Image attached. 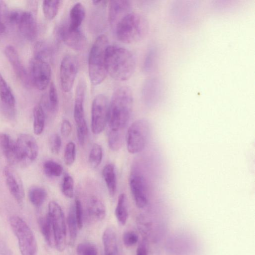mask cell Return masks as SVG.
<instances>
[{
    "label": "cell",
    "mask_w": 255,
    "mask_h": 255,
    "mask_svg": "<svg viewBox=\"0 0 255 255\" xmlns=\"http://www.w3.org/2000/svg\"><path fill=\"white\" fill-rule=\"evenodd\" d=\"M133 108L131 90L127 86L117 88L109 104L108 130L125 132Z\"/></svg>",
    "instance_id": "obj_1"
},
{
    "label": "cell",
    "mask_w": 255,
    "mask_h": 255,
    "mask_svg": "<svg viewBox=\"0 0 255 255\" xmlns=\"http://www.w3.org/2000/svg\"><path fill=\"white\" fill-rule=\"evenodd\" d=\"M136 58L129 50L124 47L109 45L106 55L107 72L116 80H128L134 73Z\"/></svg>",
    "instance_id": "obj_2"
},
{
    "label": "cell",
    "mask_w": 255,
    "mask_h": 255,
    "mask_svg": "<svg viewBox=\"0 0 255 255\" xmlns=\"http://www.w3.org/2000/svg\"><path fill=\"white\" fill-rule=\"evenodd\" d=\"M148 29V23L143 16L130 12L118 24L114 31L120 41L131 44L144 38Z\"/></svg>",
    "instance_id": "obj_3"
},
{
    "label": "cell",
    "mask_w": 255,
    "mask_h": 255,
    "mask_svg": "<svg viewBox=\"0 0 255 255\" xmlns=\"http://www.w3.org/2000/svg\"><path fill=\"white\" fill-rule=\"evenodd\" d=\"M109 46L108 39L100 35L94 42L89 56V75L92 84L98 85L105 80L107 74L106 55Z\"/></svg>",
    "instance_id": "obj_4"
},
{
    "label": "cell",
    "mask_w": 255,
    "mask_h": 255,
    "mask_svg": "<svg viewBox=\"0 0 255 255\" xmlns=\"http://www.w3.org/2000/svg\"><path fill=\"white\" fill-rule=\"evenodd\" d=\"M9 222L17 239L21 255H37L36 240L27 224L17 216H11Z\"/></svg>",
    "instance_id": "obj_5"
},
{
    "label": "cell",
    "mask_w": 255,
    "mask_h": 255,
    "mask_svg": "<svg viewBox=\"0 0 255 255\" xmlns=\"http://www.w3.org/2000/svg\"><path fill=\"white\" fill-rule=\"evenodd\" d=\"M149 131V124L146 120L140 119L132 123L126 136L128 152L135 154L142 151L147 144Z\"/></svg>",
    "instance_id": "obj_6"
},
{
    "label": "cell",
    "mask_w": 255,
    "mask_h": 255,
    "mask_svg": "<svg viewBox=\"0 0 255 255\" xmlns=\"http://www.w3.org/2000/svg\"><path fill=\"white\" fill-rule=\"evenodd\" d=\"M54 235L55 248L63 252L66 245V226L65 216L60 206L55 201L49 203L48 213Z\"/></svg>",
    "instance_id": "obj_7"
},
{
    "label": "cell",
    "mask_w": 255,
    "mask_h": 255,
    "mask_svg": "<svg viewBox=\"0 0 255 255\" xmlns=\"http://www.w3.org/2000/svg\"><path fill=\"white\" fill-rule=\"evenodd\" d=\"M16 164L24 167L32 163L38 155V146L34 137L29 134L19 135L15 141Z\"/></svg>",
    "instance_id": "obj_8"
},
{
    "label": "cell",
    "mask_w": 255,
    "mask_h": 255,
    "mask_svg": "<svg viewBox=\"0 0 255 255\" xmlns=\"http://www.w3.org/2000/svg\"><path fill=\"white\" fill-rule=\"evenodd\" d=\"M109 103L103 94L97 95L94 99L91 108V130L95 134H100L108 123Z\"/></svg>",
    "instance_id": "obj_9"
},
{
    "label": "cell",
    "mask_w": 255,
    "mask_h": 255,
    "mask_svg": "<svg viewBox=\"0 0 255 255\" xmlns=\"http://www.w3.org/2000/svg\"><path fill=\"white\" fill-rule=\"evenodd\" d=\"M51 75L49 62L33 58L30 63V79L39 90H45L50 84Z\"/></svg>",
    "instance_id": "obj_10"
},
{
    "label": "cell",
    "mask_w": 255,
    "mask_h": 255,
    "mask_svg": "<svg viewBox=\"0 0 255 255\" xmlns=\"http://www.w3.org/2000/svg\"><path fill=\"white\" fill-rule=\"evenodd\" d=\"M78 60L73 55H66L62 59L60 67V80L64 92L71 90L78 73Z\"/></svg>",
    "instance_id": "obj_11"
},
{
    "label": "cell",
    "mask_w": 255,
    "mask_h": 255,
    "mask_svg": "<svg viewBox=\"0 0 255 255\" xmlns=\"http://www.w3.org/2000/svg\"><path fill=\"white\" fill-rule=\"evenodd\" d=\"M86 84L83 79H80L77 85L75 94L74 118L76 125L77 131L80 132L88 131L84 113Z\"/></svg>",
    "instance_id": "obj_12"
},
{
    "label": "cell",
    "mask_w": 255,
    "mask_h": 255,
    "mask_svg": "<svg viewBox=\"0 0 255 255\" xmlns=\"http://www.w3.org/2000/svg\"><path fill=\"white\" fill-rule=\"evenodd\" d=\"M56 33L60 40L73 49L81 51L86 46V37L80 29L72 30L68 24H63L56 28Z\"/></svg>",
    "instance_id": "obj_13"
},
{
    "label": "cell",
    "mask_w": 255,
    "mask_h": 255,
    "mask_svg": "<svg viewBox=\"0 0 255 255\" xmlns=\"http://www.w3.org/2000/svg\"><path fill=\"white\" fill-rule=\"evenodd\" d=\"M129 185L136 206L139 208L145 207L148 202V197L146 183L144 177L139 174H131Z\"/></svg>",
    "instance_id": "obj_14"
},
{
    "label": "cell",
    "mask_w": 255,
    "mask_h": 255,
    "mask_svg": "<svg viewBox=\"0 0 255 255\" xmlns=\"http://www.w3.org/2000/svg\"><path fill=\"white\" fill-rule=\"evenodd\" d=\"M3 174L9 192L19 204H22L24 198V191L19 176L8 166L4 168Z\"/></svg>",
    "instance_id": "obj_15"
},
{
    "label": "cell",
    "mask_w": 255,
    "mask_h": 255,
    "mask_svg": "<svg viewBox=\"0 0 255 255\" xmlns=\"http://www.w3.org/2000/svg\"><path fill=\"white\" fill-rule=\"evenodd\" d=\"M131 11V4L128 0H111L109 4L108 20L113 30L118 24Z\"/></svg>",
    "instance_id": "obj_16"
},
{
    "label": "cell",
    "mask_w": 255,
    "mask_h": 255,
    "mask_svg": "<svg viewBox=\"0 0 255 255\" xmlns=\"http://www.w3.org/2000/svg\"><path fill=\"white\" fill-rule=\"evenodd\" d=\"M4 53L17 78L25 86H28L30 79L16 50L12 45H7L5 48Z\"/></svg>",
    "instance_id": "obj_17"
},
{
    "label": "cell",
    "mask_w": 255,
    "mask_h": 255,
    "mask_svg": "<svg viewBox=\"0 0 255 255\" xmlns=\"http://www.w3.org/2000/svg\"><path fill=\"white\" fill-rule=\"evenodd\" d=\"M22 35L27 40H34L37 35V24L33 14L29 11H22L17 24Z\"/></svg>",
    "instance_id": "obj_18"
},
{
    "label": "cell",
    "mask_w": 255,
    "mask_h": 255,
    "mask_svg": "<svg viewBox=\"0 0 255 255\" xmlns=\"http://www.w3.org/2000/svg\"><path fill=\"white\" fill-rule=\"evenodd\" d=\"M102 241L105 255H118V238L114 228L109 227L105 229L103 234Z\"/></svg>",
    "instance_id": "obj_19"
},
{
    "label": "cell",
    "mask_w": 255,
    "mask_h": 255,
    "mask_svg": "<svg viewBox=\"0 0 255 255\" xmlns=\"http://www.w3.org/2000/svg\"><path fill=\"white\" fill-rule=\"evenodd\" d=\"M0 148L11 164H16L15 141L6 133L0 134Z\"/></svg>",
    "instance_id": "obj_20"
},
{
    "label": "cell",
    "mask_w": 255,
    "mask_h": 255,
    "mask_svg": "<svg viewBox=\"0 0 255 255\" xmlns=\"http://www.w3.org/2000/svg\"><path fill=\"white\" fill-rule=\"evenodd\" d=\"M85 8L80 2H77L71 8L69 13L68 27L72 30H77L85 17Z\"/></svg>",
    "instance_id": "obj_21"
},
{
    "label": "cell",
    "mask_w": 255,
    "mask_h": 255,
    "mask_svg": "<svg viewBox=\"0 0 255 255\" xmlns=\"http://www.w3.org/2000/svg\"><path fill=\"white\" fill-rule=\"evenodd\" d=\"M87 208L89 215L94 219L101 221L105 218L106 207L103 202L98 197L93 196L89 198Z\"/></svg>",
    "instance_id": "obj_22"
},
{
    "label": "cell",
    "mask_w": 255,
    "mask_h": 255,
    "mask_svg": "<svg viewBox=\"0 0 255 255\" xmlns=\"http://www.w3.org/2000/svg\"><path fill=\"white\" fill-rule=\"evenodd\" d=\"M102 175L109 194L113 197L117 188V177L114 165L112 163L106 165L103 169Z\"/></svg>",
    "instance_id": "obj_23"
},
{
    "label": "cell",
    "mask_w": 255,
    "mask_h": 255,
    "mask_svg": "<svg viewBox=\"0 0 255 255\" xmlns=\"http://www.w3.org/2000/svg\"><path fill=\"white\" fill-rule=\"evenodd\" d=\"M44 111L54 113L56 111L58 105V98L56 87L53 82H51L48 94L45 95L40 104Z\"/></svg>",
    "instance_id": "obj_24"
},
{
    "label": "cell",
    "mask_w": 255,
    "mask_h": 255,
    "mask_svg": "<svg viewBox=\"0 0 255 255\" xmlns=\"http://www.w3.org/2000/svg\"><path fill=\"white\" fill-rule=\"evenodd\" d=\"M160 84L156 78H149L143 84L142 95L144 99L149 101L156 98L160 93Z\"/></svg>",
    "instance_id": "obj_25"
},
{
    "label": "cell",
    "mask_w": 255,
    "mask_h": 255,
    "mask_svg": "<svg viewBox=\"0 0 255 255\" xmlns=\"http://www.w3.org/2000/svg\"><path fill=\"white\" fill-rule=\"evenodd\" d=\"M51 44L45 41L37 42L34 47V58L48 62L53 53Z\"/></svg>",
    "instance_id": "obj_26"
},
{
    "label": "cell",
    "mask_w": 255,
    "mask_h": 255,
    "mask_svg": "<svg viewBox=\"0 0 255 255\" xmlns=\"http://www.w3.org/2000/svg\"><path fill=\"white\" fill-rule=\"evenodd\" d=\"M0 99L3 104L10 109L15 107V100L13 93L0 73Z\"/></svg>",
    "instance_id": "obj_27"
},
{
    "label": "cell",
    "mask_w": 255,
    "mask_h": 255,
    "mask_svg": "<svg viewBox=\"0 0 255 255\" xmlns=\"http://www.w3.org/2000/svg\"><path fill=\"white\" fill-rule=\"evenodd\" d=\"M40 231L47 244L52 248H55L54 235L51 221L46 215L41 217L38 221Z\"/></svg>",
    "instance_id": "obj_28"
},
{
    "label": "cell",
    "mask_w": 255,
    "mask_h": 255,
    "mask_svg": "<svg viewBox=\"0 0 255 255\" xmlns=\"http://www.w3.org/2000/svg\"><path fill=\"white\" fill-rule=\"evenodd\" d=\"M115 213L119 223L121 225H125L128 217V200L125 194L122 193L119 195Z\"/></svg>",
    "instance_id": "obj_29"
},
{
    "label": "cell",
    "mask_w": 255,
    "mask_h": 255,
    "mask_svg": "<svg viewBox=\"0 0 255 255\" xmlns=\"http://www.w3.org/2000/svg\"><path fill=\"white\" fill-rule=\"evenodd\" d=\"M33 116L34 132L40 135L44 130L45 123V112L40 104L34 107Z\"/></svg>",
    "instance_id": "obj_30"
},
{
    "label": "cell",
    "mask_w": 255,
    "mask_h": 255,
    "mask_svg": "<svg viewBox=\"0 0 255 255\" xmlns=\"http://www.w3.org/2000/svg\"><path fill=\"white\" fill-rule=\"evenodd\" d=\"M69 234V245L73 246L76 240L78 225L75 214L74 205L71 206L67 218Z\"/></svg>",
    "instance_id": "obj_31"
},
{
    "label": "cell",
    "mask_w": 255,
    "mask_h": 255,
    "mask_svg": "<svg viewBox=\"0 0 255 255\" xmlns=\"http://www.w3.org/2000/svg\"><path fill=\"white\" fill-rule=\"evenodd\" d=\"M46 190L40 187L32 186L28 191V197L31 204L35 207H39L43 204L47 197Z\"/></svg>",
    "instance_id": "obj_32"
},
{
    "label": "cell",
    "mask_w": 255,
    "mask_h": 255,
    "mask_svg": "<svg viewBox=\"0 0 255 255\" xmlns=\"http://www.w3.org/2000/svg\"><path fill=\"white\" fill-rule=\"evenodd\" d=\"M124 132L108 130V142L109 146L111 150L117 151L121 148L124 142Z\"/></svg>",
    "instance_id": "obj_33"
},
{
    "label": "cell",
    "mask_w": 255,
    "mask_h": 255,
    "mask_svg": "<svg viewBox=\"0 0 255 255\" xmlns=\"http://www.w3.org/2000/svg\"><path fill=\"white\" fill-rule=\"evenodd\" d=\"M61 3V0H44L42 8L45 17L49 19H53L57 15Z\"/></svg>",
    "instance_id": "obj_34"
},
{
    "label": "cell",
    "mask_w": 255,
    "mask_h": 255,
    "mask_svg": "<svg viewBox=\"0 0 255 255\" xmlns=\"http://www.w3.org/2000/svg\"><path fill=\"white\" fill-rule=\"evenodd\" d=\"M103 158V149L98 143H94L91 149L88 157L89 165L96 168L101 164Z\"/></svg>",
    "instance_id": "obj_35"
},
{
    "label": "cell",
    "mask_w": 255,
    "mask_h": 255,
    "mask_svg": "<svg viewBox=\"0 0 255 255\" xmlns=\"http://www.w3.org/2000/svg\"><path fill=\"white\" fill-rule=\"evenodd\" d=\"M43 169L45 174L49 177H59L63 172V167L59 163L50 160L44 162Z\"/></svg>",
    "instance_id": "obj_36"
},
{
    "label": "cell",
    "mask_w": 255,
    "mask_h": 255,
    "mask_svg": "<svg viewBox=\"0 0 255 255\" xmlns=\"http://www.w3.org/2000/svg\"><path fill=\"white\" fill-rule=\"evenodd\" d=\"M61 190L63 195L71 198L74 195V181L72 176L69 175H65L62 181Z\"/></svg>",
    "instance_id": "obj_37"
},
{
    "label": "cell",
    "mask_w": 255,
    "mask_h": 255,
    "mask_svg": "<svg viewBox=\"0 0 255 255\" xmlns=\"http://www.w3.org/2000/svg\"><path fill=\"white\" fill-rule=\"evenodd\" d=\"M78 255H98L97 247L89 242L80 243L77 247Z\"/></svg>",
    "instance_id": "obj_38"
},
{
    "label": "cell",
    "mask_w": 255,
    "mask_h": 255,
    "mask_svg": "<svg viewBox=\"0 0 255 255\" xmlns=\"http://www.w3.org/2000/svg\"><path fill=\"white\" fill-rule=\"evenodd\" d=\"M76 158V146L72 141H70L66 145L64 150V160L65 163L71 165L75 161Z\"/></svg>",
    "instance_id": "obj_39"
},
{
    "label": "cell",
    "mask_w": 255,
    "mask_h": 255,
    "mask_svg": "<svg viewBox=\"0 0 255 255\" xmlns=\"http://www.w3.org/2000/svg\"><path fill=\"white\" fill-rule=\"evenodd\" d=\"M155 57L156 50L154 48H151L147 52L143 63V68L145 72H150L152 70Z\"/></svg>",
    "instance_id": "obj_40"
},
{
    "label": "cell",
    "mask_w": 255,
    "mask_h": 255,
    "mask_svg": "<svg viewBox=\"0 0 255 255\" xmlns=\"http://www.w3.org/2000/svg\"><path fill=\"white\" fill-rule=\"evenodd\" d=\"M62 144L61 138L58 134H53L49 139V146L51 152L54 154H58Z\"/></svg>",
    "instance_id": "obj_41"
},
{
    "label": "cell",
    "mask_w": 255,
    "mask_h": 255,
    "mask_svg": "<svg viewBox=\"0 0 255 255\" xmlns=\"http://www.w3.org/2000/svg\"><path fill=\"white\" fill-rule=\"evenodd\" d=\"M138 240L136 233L132 231L125 232L123 236V241L126 247H130L135 245Z\"/></svg>",
    "instance_id": "obj_42"
},
{
    "label": "cell",
    "mask_w": 255,
    "mask_h": 255,
    "mask_svg": "<svg viewBox=\"0 0 255 255\" xmlns=\"http://www.w3.org/2000/svg\"><path fill=\"white\" fill-rule=\"evenodd\" d=\"M74 210L78 229H81L83 224V211L81 201L78 198H76L75 200Z\"/></svg>",
    "instance_id": "obj_43"
},
{
    "label": "cell",
    "mask_w": 255,
    "mask_h": 255,
    "mask_svg": "<svg viewBox=\"0 0 255 255\" xmlns=\"http://www.w3.org/2000/svg\"><path fill=\"white\" fill-rule=\"evenodd\" d=\"M22 11L17 10H13L7 13L6 19L7 21L12 25H17L21 14Z\"/></svg>",
    "instance_id": "obj_44"
},
{
    "label": "cell",
    "mask_w": 255,
    "mask_h": 255,
    "mask_svg": "<svg viewBox=\"0 0 255 255\" xmlns=\"http://www.w3.org/2000/svg\"><path fill=\"white\" fill-rule=\"evenodd\" d=\"M7 13L5 12V6L2 1H0V35L3 34L6 30L5 25L3 22L4 16L6 17Z\"/></svg>",
    "instance_id": "obj_45"
},
{
    "label": "cell",
    "mask_w": 255,
    "mask_h": 255,
    "mask_svg": "<svg viewBox=\"0 0 255 255\" xmlns=\"http://www.w3.org/2000/svg\"><path fill=\"white\" fill-rule=\"evenodd\" d=\"M61 133L64 137H67L72 131V126L67 120H63L60 128Z\"/></svg>",
    "instance_id": "obj_46"
},
{
    "label": "cell",
    "mask_w": 255,
    "mask_h": 255,
    "mask_svg": "<svg viewBox=\"0 0 255 255\" xmlns=\"http://www.w3.org/2000/svg\"><path fill=\"white\" fill-rule=\"evenodd\" d=\"M136 255H148L146 243L145 240L139 245L137 250Z\"/></svg>",
    "instance_id": "obj_47"
}]
</instances>
